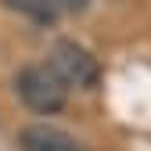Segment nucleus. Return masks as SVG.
<instances>
[{"label":"nucleus","instance_id":"2","mask_svg":"<svg viewBox=\"0 0 151 151\" xmlns=\"http://www.w3.org/2000/svg\"><path fill=\"white\" fill-rule=\"evenodd\" d=\"M14 90H18V97L25 101V108H32L36 115H54V111H61L65 97H68V90L61 86V79L47 65H25L14 76Z\"/></svg>","mask_w":151,"mask_h":151},{"label":"nucleus","instance_id":"3","mask_svg":"<svg viewBox=\"0 0 151 151\" xmlns=\"http://www.w3.org/2000/svg\"><path fill=\"white\" fill-rule=\"evenodd\" d=\"M18 147L22 151H86L72 133H65V129L50 126V122H29V126H22Z\"/></svg>","mask_w":151,"mask_h":151},{"label":"nucleus","instance_id":"4","mask_svg":"<svg viewBox=\"0 0 151 151\" xmlns=\"http://www.w3.org/2000/svg\"><path fill=\"white\" fill-rule=\"evenodd\" d=\"M4 4L18 14H25V18H36V22H50L54 18V0H4Z\"/></svg>","mask_w":151,"mask_h":151},{"label":"nucleus","instance_id":"1","mask_svg":"<svg viewBox=\"0 0 151 151\" xmlns=\"http://www.w3.org/2000/svg\"><path fill=\"white\" fill-rule=\"evenodd\" d=\"M47 68L61 79L65 90H90L97 83V76H101L97 58L76 40H58L54 43L50 54H47Z\"/></svg>","mask_w":151,"mask_h":151},{"label":"nucleus","instance_id":"5","mask_svg":"<svg viewBox=\"0 0 151 151\" xmlns=\"http://www.w3.org/2000/svg\"><path fill=\"white\" fill-rule=\"evenodd\" d=\"M86 4L90 0H54V7L65 11V14H79V11H86Z\"/></svg>","mask_w":151,"mask_h":151}]
</instances>
